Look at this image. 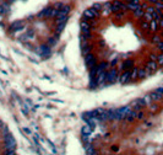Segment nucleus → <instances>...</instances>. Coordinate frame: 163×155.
<instances>
[{
	"instance_id": "33",
	"label": "nucleus",
	"mask_w": 163,
	"mask_h": 155,
	"mask_svg": "<svg viewBox=\"0 0 163 155\" xmlns=\"http://www.w3.org/2000/svg\"><path fill=\"white\" fill-rule=\"evenodd\" d=\"M155 8L157 10H163V1H157L155 3Z\"/></svg>"
},
{
	"instance_id": "13",
	"label": "nucleus",
	"mask_w": 163,
	"mask_h": 155,
	"mask_svg": "<svg viewBox=\"0 0 163 155\" xmlns=\"http://www.w3.org/2000/svg\"><path fill=\"white\" fill-rule=\"evenodd\" d=\"M136 113H137V111L130 110L129 113H127L126 117H125V121H126V122H132L134 120H136Z\"/></svg>"
},
{
	"instance_id": "22",
	"label": "nucleus",
	"mask_w": 163,
	"mask_h": 155,
	"mask_svg": "<svg viewBox=\"0 0 163 155\" xmlns=\"http://www.w3.org/2000/svg\"><path fill=\"white\" fill-rule=\"evenodd\" d=\"M50 10H52V8H45L43 11H40V13L38 14V17H48Z\"/></svg>"
},
{
	"instance_id": "39",
	"label": "nucleus",
	"mask_w": 163,
	"mask_h": 155,
	"mask_svg": "<svg viewBox=\"0 0 163 155\" xmlns=\"http://www.w3.org/2000/svg\"><path fill=\"white\" fill-rule=\"evenodd\" d=\"M63 6H64V5H63L61 3H56V4H55V6H54V8H55V9H58V10H59V11H60V10L63 9Z\"/></svg>"
},
{
	"instance_id": "10",
	"label": "nucleus",
	"mask_w": 163,
	"mask_h": 155,
	"mask_svg": "<svg viewBox=\"0 0 163 155\" xmlns=\"http://www.w3.org/2000/svg\"><path fill=\"white\" fill-rule=\"evenodd\" d=\"M130 71L131 70H125L124 73H121L120 78H119L120 84H126V82H129V80H130Z\"/></svg>"
},
{
	"instance_id": "47",
	"label": "nucleus",
	"mask_w": 163,
	"mask_h": 155,
	"mask_svg": "<svg viewBox=\"0 0 163 155\" xmlns=\"http://www.w3.org/2000/svg\"><path fill=\"white\" fill-rule=\"evenodd\" d=\"M4 11H5V10H4V8L1 6V5H0V14H4Z\"/></svg>"
},
{
	"instance_id": "8",
	"label": "nucleus",
	"mask_w": 163,
	"mask_h": 155,
	"mask_svg": "<svg viewBox=\"0 0 163 155\" xmlns=\"http://www.w3.org/2000/svg\"><path fill=\"white\" fill-rule=\"evenodd\" d=\"M146 71H147V74H152L153 71H156L157 69H158V63H157L156 61H150L147 64H146Z\"/></svg>"
},
{
	"instance_id": "5",
	"label": "nucleus",
	"mask_w": 163,
	"mask_h": 155,
	"mask_svg": "<svg viewBox=\"0 0 163 155\" xmlns=\"http://www.w3.org/2000/svg\"><path fill=\"white\" fill-rule=\"evenodd\" d=\"M4 140H5V148L6 149H15L16 148V140L10 133L4 135Z\"/></svg>"
},
{
	"instance_id": "7",
	"label": "nucleus",
	"mask_w": 163,
	"mask_h": 155,
	"mask_svg": "<svg viewBox=\"0 0 163 155\" xmlns=\"http://www.w3.org/2000/svg\"><path fill=\"white\" fill-rule=\"evenodd\" d=\"M96 62H97V59L96 57L92 54V53H88V54H86L85 56V63L87 65V68H92V67H95L96 65Z\"/></svg>"
},
{
	"instance_id": "43",
	"label": "nucleus",
	"mask_w": 163,
	"mask_h": 155,
	"mask_svg": "<svg viewBox=\"0 0 163 155\" xmlns=\"http://www.w3.org/2000/svg\"><path fill=\"white\" fill-rule=\"evenodd\" d=\"M157 92H160V94H162L163 95V86H161V87H158V89H157V90H156Z\"/></svg>"
},
{
	"instance_id": "34",
	"label": "nucleus",
	"mask_w": 163,
	"mask_h": 155,
	"mask_svg": "<svg viewBox=\"0 0 163 155\" xmlns=\"http://www.w3.org/2000/svg\"><path fill=\"white\" fill-rule=\"evenodd\" d=\"M157 63H158V65H163V53L157 56Z\"/></svg>"
},
{
	"instance_id": "42",
	"label": "nucleus",
	"mask_w": 163,
	"mask_h": 155,
	"mask_svg": "<svg viewBox=\"0 0 163 155\" xmlns=\"http://www.w3.org/2000/svg\"><path fill=\"white\" fill-rule=\"evenodd\" d=\"M158 25H160V28H163V17L158 20Z\"/></svg>"
},
{
	"instance_id": "15",
	"label": "nucleus",
	"mask_w": 163,
	"mask_h": 155,
	"mask_svg": "<svg viewBox=\"0 0 163 155\" xmlns=\"http://www.w3.org/2000/svg\"><path fill=\"white\" fill-rule=\"evenodd\" d=\"M150 96H151V99L153 100V102H157V101L163 100V95H162V94H160V92H157V91L151 92V94H150Z\"/></svg>"
},
{
	"instance_id": "3",
	"label": "nucleus",
	"mask_w": 163,
	"mask_h": 155,
	"mask_svg": "<svg viewBox=\"0 0 163 155\" xmlns=\"http://www.w3.org/2000/svg\"><path fill=\"white\" fill-rule=\"evenodd\" d=\"M126 4L120 1V0H115L114 3H112V13L116 14V13H120V11H126Z\"/></svg>"
},
{
	"instance_id": "45",
	"label": "nucleus",
	"mask_w": 163,
	"mask_h": 155,
	"mask_svg": "<svg viewBox=\"0 0 163 155\" xmlns=\"http://www.w3.org/2000/svg\"><path fill=\"white\" fill-rule=\"evenodd\" d=\"M23 130H25V133H27V134H30V133H31V130L28 129V128H23Z\"/></svg>"
},
{
	"instance_id": "18",
	"label": "nucleus",
	"mask_w": 163,
	"mask_h": 155,
	"mask_svg": "<svg viewBox=\"0 0 163 155\" xmlns=\"http://www.w3.org/2000/svg\"><path fill=\"white\" fill-rule=\"evenodd\" d=\"M126 8L130 11H135L141 8V4H134V3H126Z\"/></svg>"
},
{
	"instance_id": "38",
	"label": "nucleus",
	"mask_w": 163,
	"mask_h": 155,
	"mask_svg": "<svg viewBox=\"0 0 163 155\" xmlns=\"http://www.w3.org/2000/svg\"><path fill=\"white\" fill-rule=\"evenodd\" d=\"M150 61H156L157 62V54H155V53H151V54H150Z\"/></svg>"
},
{
	"instance_id": "17",
	"label": "nucleus",
	"mask_w": 163,
	"mask_h": 155,
	"mask_svg": "<svg viewBox=\"0 0 163 155\" xmlns=\"http://www.w3.org/2000/svg\"><path fill=\"white\" fill-rule=\"evenodd\" d=\"M140 27H141V30H143L145 32L151 31V28H150V22L146 21V20H143V21L140 22Z\"/></svg>"
},
{
	"instance_id": "41",
	"label": "nucleus",
	"mask_w": 163,
	"mask_h": 155,
	"mask_svg": "<svg viewBox=\"0 0 163 155\" xmlns=\"http://www.w3.org/2000/svg\"><path fill=\"white\" fill-rule=\"evenodd\" d=\"M55 42H56V39H55V38H50V39H49V46H54Z\"/></svg>"
},
{
	"instance_id": "20",
	"label": "nucleus",
	"mask_w": 163,
	"mask_h": 155,
	"mask_svg": "<svg viewBox=\"0 0 163 155\" xmlns=\"http://www.w3.org/2000/svg\"><path fill=\"white\" fill-rule=\"evenodd\" d=\"M132 13H134V17H136V19H142L143 14H145V10L140 8V9L135 10V11H132Z\"/></svg>"
},
{
	"instance_id": "30",
	"label": "nucleus",
	"mask_w": 163,
	"mask_h": 155,
	"mask_svg": "<svg viewBox=\"0 0 163 155\" xmlns=\"http://www.w3.org/2000/svg\"><path fill=\"white\" fill-rule=\"evenodd\" d=\"M142 99L145 100V102H146V105H147V106H150L151 104L153 102V100L151 99V96H150V95H145V96H143Z\"/></svg>"
},
{
	"instance_id": "54",
	"label": "nucleus",
	"mask_w": 163,
	"mask_h": 155,
	"mask_svg": "<svg viewBox=\"0 0 163 155\" xmlns=\"http://www.w3.org/2000/svg\"><path fill=\"white\" fill-rule=\"evenodd\" d=\"M148 1H150V0H148Z\"/></svg>"
},
{
	"instance_id": "50",
	"label": "nucleus",
	"mask_w": 163,
	"mask_h": 155,
	"mask_svg": "<svg viewBox=\"0 0 163 155\" xmlns=\"http://www.w3.org/2000/svg\"><path fill=\"white\" fill-rule=\"evenodd\" d=\"M125 1H129V3H130V1H131V0H125Z\"/></svg>"
},
{
	"instance_id": "28",
	"label": "nucleus",
	"mask_w": 163,
	"mask_h": 155,
	"mask_svg": "<svg viewBox=\"0 0 163 155\" xmlns=\"http://www.w3.org/2000/svg\"><path fill=\"white\" fill-rule=\"evenodd\" d=\"M143 20H146V21H152L153 20V17H152V14H150V13H146V11H145V14H143V17H142Z\"/></svg>"
},
{
	"instance_id": "26",
	"label": "nucleus",
	"mask_w": 163,
	"mask_h": 155,
	"mask_svg": "<svg viewBox=\"0 0 163 155\" xmlns=\"http://www.w3.org/2000/svg\"><path fill=\"white\" fill-rule=\"evenodd\" d=\"M23 23L22 22H14V25H11L10 30H13V31H16V30H20L22 27Z\"/></svg>"
},
{
	"instance_id": "6",
	"label": "nucleus",
	"mask_w": 163,
	"mask_h": 155,
	"mask_svg": "<svg viewBox=\"0 0 163 155\" xmlns=\"http://www.w3.org/2000/svg\"><path fill=\"white\" fill-rule=\"evenodd\" d=\"M145 106H147L146 102H145V100L143 99H137L135 101H132V102L130 104V107L132 110H135V111H140V110H142Z\"/></svg>"
},
{
	"instance_id": "49",
	"label": "nucleus",
	"mask_w": 163,
	"mask_h": 155,
	"mask_svg": "<svg viewBox=\"0 0 163 155\" xmlns=\"http://www.w3.org/2000/svg\"><path fill=\"white\" fill-rule=\"evenodd\" d=\"M3 127H4V126H3V122L0 121V128H3Z\"/></svg>"
},
{
	"instance_id": "14",
	"label": "nucleus",
	"mask_w": 163,
	"mask_h": 155,
	"mask_svg": "<svg viewBox=\"0 0 163 155\" xmlns=\"http://www.w3.org/2000/svg\"><path fill=\"white\" fill-rule=\"evenodd\" d=\"M80 27H81V31H87V30H91L92 23H90L88 20H84L80 22Z\"/></svg>"
},
{
	"instance_id": "51",
	"label": "nucleus",
	"mask_w": 163,
	"mask_h": 155,
	"mask_svg": "<svg viewBox=\"0 0 163 155\" xmlns=\"http://www.w3.org/2000/svg\"><path fill=\"white\" fill-rule=\"evenodd\" d=\"M158 1H163V0H158Z\"/></svg>"
},
{
	"instance_id": "4",
	"label": "nucleus",
	"mask_w": 163,
	"mask_h": 155,
	"mask_svg": "<svg viewBox=\"0 0 163 155\" xmlns=\"http://www.w3.org/2000/svg\"><path fill=\"white\" fill-rule=\"evenodd\" d=\"M100 16V11H97L95 10L93 8L91 9H87L85 10V13H84V17H85V20H93V19H96V17Z\"/></svg>"
},
{
	"instance_id": "24",
	"label": "nucleus",
	"mask_w": 163,
	"mask_h": 155,
	"mask_svg": "<svg viewBox=\"0 0 163 155\" xmlns=\"http://www.w3.org/2000/svg\"><path fill=\"white\" fill-rule=\"evenodd\" d=\"M91 132H92V127L90 126V124H86V126L82 128V134L84 135H88V134H91Z\"/></svg>"
},
{
	"instance_id": "23",
	"label": "nucleus",
	"mask_w": 163,
	"mask_h": 155,
	"mask_svg": "<svg viewBox=\"0 0 163 155\" xmlns=\"http://www.w3.org/2000/svg\"><path fill=\"white\" fill-rule=\"evenodd\" d=\"M148 74H147V71L146 69H139V75H137V79H145Z\"/></svg>"
},
{
	"instance_id": "44",
	"label": "nucleus",
	"mask_w": 163,
	"mask_h": 155,
	"mask_svg": "<svg viewBox=\"0 0 163 155\" xmlns=\"http://www.w3.org/2000/svg\"><path fill=\"white\" fill-rule=\"evenodd\" d=\"M147 6H148L147 4H141V9H143V10H146V9H147Z\"/></svg>"
},
{
	"instance_id": "2",
	"label": "nucleus",
	"mask_w": 163,
	"mask_h": 155,
	"mask_svg": "<svg viewBox=\"0 0 163 155\" xmlns=\"http://www.w3.org/2000/svg\"><path fill=\"white\" fill-rule=\"evenodd\" d=\"M119 79V75H118V70H116L115 68L110 69L107 71L106 74V84L108 82V84H114V82H116V80Z\"/></svg>"
},
{
	"instance_id": "19",
	"label": "nucleus",
	"mask_w": 163,
	"mask_h": 155,
	"mask_svg": "<svg viewBox=\"0 0 163 155\" xmlns=\"http://www.w3.org/2000/svg\"><path fill=\"white\" fill-rule=\"evenodd\" d=\"M134 68V62L131 61V59H129V61H125L123 63V69L124 70H131Z\"/></svg>"
},
{
	"instance_id": "52",
	"label": "nucleus",
	"mask_w": 163,
	"mask_h": 155,
	"mask_svg": "<svg viewBox=\"0 0 163 155\" xmlns=\"http://www.w3.org/2000/svg\"><path fill=\"white\" fill-rule=\"evenodd\" d=\"M161 52H162V53H163V49H162V51H161Z\"/></svg>"
},
{
	"instance_id": "1",
	"label": "nucleus",
	"mask_w": 163,
	"mask_h": 155,
	"mask_svg": "<svg viewBox=\"0 0 163 155\" xmlns=\"http://www.w3.org/2000/svg\"><path fill=\"white\" fill-rule=\"evenodd\" d=\"M130 110H131L130 106H124V107H120V108L115 110L114 120H113V121H121V120H125V117H126L127 113H129Z\"/></svg>"
},
{
	"instance_id": "36",
	"label": "nucleus",
	"mask_w": 163,
	"mask_h": 155,
	"mask_svg": "<svg viewBox=\"0 0 163 155\" xmlns=\"http://www.w3.org/2000/svg\"><path fill=\"white\" fill-rule=\"evenodd\" d=\"M161 41V37L158 35H153V37H152V43H158Z\"/></svg>"
},
{
	"instance_id": "37",
	"label": "nucleus",
	"mask_w": 163,
	"mask_h": 155,
	"mask_svg": "<svg viewBox=\"0 0 163 155\" xmlns=\"http://www.w3.org/2000/svg\"><path fill=\"white\" fill-rule=\"evenodd\" d=\"M155 10H156V8H155V6H147V9L145 10V11H146V13H150V14H152Z\"/></svg>"
},
{
	"instance_id": "27",
	"label": "nucleus",
	"mask_w": 163,
	"mask_h": 155,
	"mask_svg": "<svg viewBox=\"0 0 163 155\" xmlns=\"http://www.w3.org/2000/svg\"><path fill=\"white\" fill-rule=\"evenodd\" d=\"M58 13H59V10H58V9H55V8H54V9L52 8L50 13H49V15H48V19H52V17H56Z\"/></svg>"
},
{
	"instance_id": "48",
	"label": "nucleus",
	"mask_w": 163,
	"mask_h": 155,
	"mask_svg": "<svg viewBox=\"0 0 163 155\" xmlns=\"http://www.w3.org/2000/svg\"><path fill=\"white\" fill-rule=\"evenodd\" d=\"M110 65H112V67L114 68V67H115V65H116V61H113V62H112V64H110Z\"/></svg>"
},
{
	"instance_id": "46",
	"label": "nucleus",
	"mask_w": 163,
	"mask_h": 155,
	"mask_svg": "<svg viewBox=\"0 0 163 155\" xmlns=\"http://www.w3.org/2000/svg\"><path fill=\"white\" fill-rule=\"evenodd\" d=\"M104 46H106V43H104V41H101V42H100V47H104Z\"/></svg>"
},
{
	"instance_id": "40",
	"label": "nucleus",
	"mask_w": 163,
	"mask_h": 155,
	"mask_svg": "<svg viewBox=\"0 0 163 155\" xmlns=\"http://www.w3.org/2000/svg\"><path fill=\"white\" fill-rule=\"evenodd\" d=\"M157 44V48H158L160 51H162L163 49V41H160L158 43H156Z\"/></svg>"
},
{
	"instance_id": "12",
	"label": "nucleus",
	"mask_w": 163,
	"mask_h": 155,
	"mask_svg": "<svg viewBox=\"0 0 163 155\" xmlns=\"http://www.w3.org/2000/svg\"><path fill=\"white\" fill-rule=\"evenodd\" d=\"M108 68H109V64L107 62H101L100 64L97 65V75L100 73H102V71H106Z\"/></svg>"
},
{
	"instance_id": "32",
	"label": "nucleus",
	"mask_w": 163,
	"mask_h": 155,
	"mask_svg": "<svg viewBox=\"0 0 163 155\" xmlns=\"http://www.w3.org/2000/svg\"><path fill=\"white\" fill-rule=\"evenodd\" d=\"M148 108H150V112H155V111H157V110H158V106H157L156 104H151L150 106H148Z\"/></svg>"
},
{
	"instance_id": "11",
	"label": "nucleus",
	"mask_w": 163,
	"mask_h": 155,
	"mask_svg": "<svg viewBox=\"0 0 163 155\" xmlns=\"http://www.w3.org/2000/svg\"><path fill=\"white\" fill-rule=\"evenodd\" d=\"M106 74H107V70L106 71H102V73H100L97 75V84L102 86L106 84Z\"/></svg>"
},
{
	"instance_id": "9",
	"label": "nucleus",
	"mask_w": 163,
	"mask_h": 155,
	"mask_svg": "<svg viewBox=\"0 0 163 155\" xmlns=\"http://www.w3.org/2000/svg\"><path fill=\"white\" fill-rule=\"evenodd\" d=\"M81 51H82V54L86 56L88 53H92L93 51V44L88 43V42H82L81 43Z\"/></svg>"
},
{
	"instance_id": "16",
	"label": "nucleus",
	"mask_w": 163,
	"mask_h": 155,
	"mask_svg": "<svg viewBox=\"0 0 163 155\" xmlns=\"http://www.w3.org/2000/svg\"><path fill=\"white\" fill-rule=\"evenodd\" d=\"M150 28H151V31H152V32H157V31H158V28H160L158 21H157V20L150 21Z\"/></svg>"
},
{
	"instance_id": "25",
	"label": "nucleus",
	"mask_w": 163,
	"mask_h": 155,
	"mask_svg": "<svg viewBox=\"0 0 163 155\" xmlns=\"http://www.w3.org/2000/svg\"><path fill=\"white\" fill-rule=\"evenodd\" d=\"M86 154H88V155H96L97 154V151L95 150V148H93L92 145H87L86 147Z\"/></svg>"
},
{
	"instance_id": "31",
	"label": "nucleus",
	"mask_w": 163,
	"mask_h": 155,
	"mask_svg": "<svg viewBox=\"0 0 163 155\" xmlns=\"http://www.w3.org/2000/svg\"><path fill=\"white\" fill-rule=\"evenodd\" d=\"M92 8L95 9V10H97V11H101V10H102V8H103V4L96 3V4H93V5H92Z\"/></svg>"
},
{
	"instance_id": "21",
	"label": "nucleus",
	"mask_w": 163,
	"mask_h": 155,
	"mask_svg": "<svg viewBox=\"0 0 163 155\" xmlns=\"http://www.w3.org/2000/svg\"><path fill=\"white\" fill-rule=\"evenodd\" d=\"M139 75V68H132L130 71V80H136Z\"/></svg>"
},
{
	"instance_id": "35",
	"label": "nucleus",
	"mask_w": 163,
	"mask_h": 155,
	"mask_svg": "<svg viewBox=\"0 0 163 155\" xmlns=\"http://www.w3.org/2000/svg\"><path fill=\"white\" fill-rule=\"evenodd\" d=\"M143 116H145V112H142L141 110L137 111V113H136V120H142Z\"/></svg>"
},
{
	"instance_id": "53",
	"label": "nucleus",
	"mask_w": 163,
	"mask_h": 155,
	"mask_svg": "<svg viewBox=\"0 0 163 155\" xmlns=\"http://www.w3.org/2000/svg\"><path fill=\"white\" fill-rule=\"evenodd\" d=\"M10 1H13V0H10Z\"/></svg>"
},
{
	"instance_id": "29",
	"label": "nucleus",
	"mask_w": 163,
	"mask_h": 155,
	"mask_svg": "<svg viewBox=\"0 0 163 155\" xmlns=\"http://www.w3.org/2000/svg\"><path fill=\"white\" fill-rule=\"evenodd\" d=\"M65 23H66V21L65 22H60V23H58V26H56V33H60L63 30H64V27H65Z\"/></svg>"
}]
</instances>
